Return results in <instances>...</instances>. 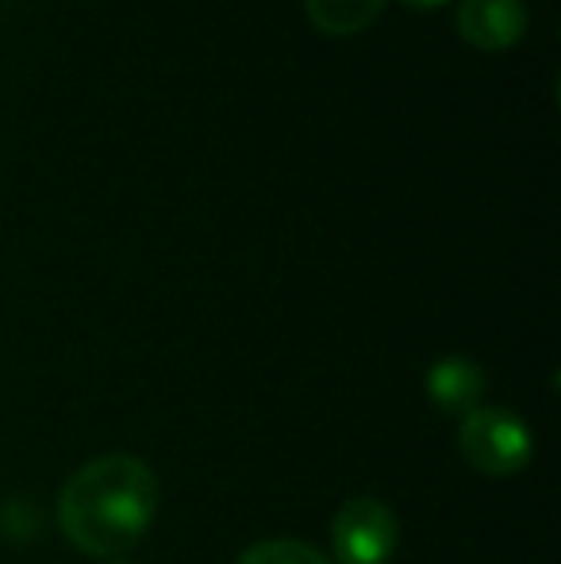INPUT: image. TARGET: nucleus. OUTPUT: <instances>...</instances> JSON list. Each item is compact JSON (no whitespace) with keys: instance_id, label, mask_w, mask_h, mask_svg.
<instances>
[{"instance_id":"obj_9","label":"nucleus","mask_w":561,"mask_h":564,"mask_svg":"<svg viewBox=\"0 0 561 564\" xmlns=\"http://www.w3.org/2000/svg\"><path fill=\"white\" fill-rule=\"evenodd\" d=\"M108 564H131V561H108Z\"/></svg>"},{"instance_id":"obj_4","label":"nucleus","mask_w":561,"mask_h":564,"mask_svg":"<svg viewBox=\"0 0 561 564\" xmlns=\"http://www.w3.org/2000/svg\"><path fill=\"white\" fill-rule=\"evenodd\" d=\"M457 35L481 54L511 51L527 35V4L524 0H462Z\"/></svg>"},{"instance_id":"obj_2","label":"nucleus","mask_w":561,"mask_h":564,"mask_svg":"<svg viewBox=\"0 0 561 564\" xmlns=\"http://www.w3.org/2000/svg\"><path fill=\"white\" fill-rule=\"evenodd\" d=\"M457 449L477 473L511 476L531 460L535 442L519 415L500 408H473L457 426Z\"/></svg>"},{"instance_id":"obj_6","label":"nucleus","mask_w":561,"mask_h":564,"mask_svg":"<svg viewBox=\"0 0 561 564\" xmlns=\"http://www.w3.org/2000/svg\"><path fill=\"white\" fill-rule=\"evenodd\" d=\"M385 4L389 0H304V12L315 31L346 39L366 31L385 12Z\"/></svg>"},{"instance_id":"obj_5","label":"nucleus","mask_w":561,"mask_h":564,"mask_svg":"<svg viewBox=\"0 0 561 564\" xmlns=\"http://www.w3.org/2000/svg\"><path fill=\"white\" fill-rule=\"evenodd\" d=\"M427 395L446 415H470L485 395V372L470 357H442L427 372Z\"/></svg>"},{"instance_id":"obj_3","label":"nucleus","mask_w":561,"mask_h":564,"mask_svg":"<svg viewBox=\"0 0 561 564\" xmlns=\"http://www.w3.org/2000/svg\"><path fill=\"white\" fill-rule=\"evenodd\" d=\"M338 564H389L400 545V522L381 499H346L331 522Z\"/></svg>"},{"instance_id":"obj_8","label":"nucleus","mask_w":561,"mask_h":564,"mask_svg":"<svg viewBox=\"0 0 561 564\" xmlns=\"http://www.w3.org/2000/svg\"><path fill=\"white\" fill-rule=\"evenodd\" d=\"M400 4L420 8V12H431V8H442V4H450V0H400Z\"/></svg>"},{"instance_id":"obj_1","label":"nucleus","mask_w":561,"mask_h":564,"mask_svg":"<svg viewBox=\"0 0 561 564\" xmlns=\"http://www.w3.org/2000/svg\"><path fill=\"white\" fill-rule=\"evenodd\" d=\"M158 476L142 457L105 453L77 468L58 496V527L89 557H120L158 514Z\"/></svg>"},{"instance_id":"obj_7","label":"nucleus","mask_w":561,"mask_h":564,"mask_svg":"<svg viewBox=\"0 0 561 564\" xmlns=\"http://www.w3.org/2000/svg\"><path fill=\"white\" fill-rule=\"evenodd\" d=\"M239 564H331L315 545L296 542V538H273V542L250 545Z\"/></svg>"}]
</instances>
